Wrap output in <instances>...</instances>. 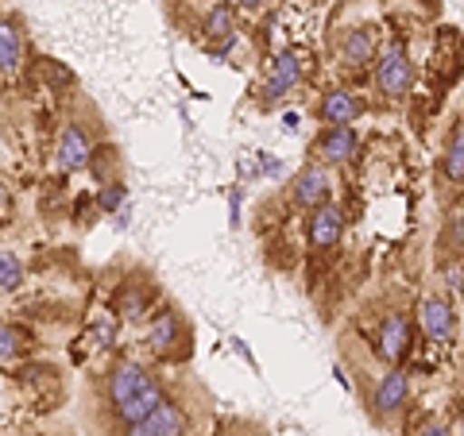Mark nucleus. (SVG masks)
I'll return each instance as SVG.
<instances>
[{"label":"nucleus","mask_w":464,"mask_h":436,"mask_svg":"<svg viewBox=\"0 0 464 436\" xmlns=\"http://www.w3.org/2000/svg\"><path fill=\"white\" fill-rule=\"evenodd\" d=\"M460 259H464V213L449 216L441 236H438V263L441 267H457Z\"/></svg>","instance_id":"nucleus-17"},{"label":"nucleus","mask_w":464,"mask_h":436,"mask_svg":"<svg viewBox=\"0 0 464 436\" xmlns=\"http://www.w3.org/2000/svg\"><path fill=\"white\" fill-rule=\"evenodd\" d=\"M317 116H322V124H329V128H348L364 116V100L353 90H329L322 97V105H317Z\"/></svg>","instance_id":"nucleus-12"},{"label":"nucleus","mask_w":464,"mask_h":436,"mask_svg":"<svg viewBox=\"0 0 464 436\" xmlns=\"http://www.w3.org/2000/svg\"><path fill=\"white\" fill-rule=\"evenodd\" d=\"M283 128H286V132H295V128H298V112H286L283 116Z\"/></svg>","instance_id":"nucleus-29"},{"label":"nucleus","mask_w":464,"mask_h":436,"mask_svg":"<svg viewBox=\"0 0 464 436\" xmlns=\"http://www.w3.org/2000/svg\"><path fill=\"white\" fill-rule=\"evenodd\" d=\"M151 309V289L140 286V282H128L121 286V294H116V313L124 317V321H143Z\"/></svg>","instance_id":"nucleus-18"},{"label":"nucleus","mask_w":464,"mask_h":436,"mask_svg":"<svg viewBox=\"0 0 464 436\" xmlns=\"http://www.w3.org/2000/svg\"><path fill=\"white\" fill-rule=\"evenodd\" d=\"M341 236H344V213L333 205V201L310 213V221H306V243H310L314 255L333 251V247L341 243Z\"/></svg>","instance_id":"nucleus-7"},{"label":"nucleus","mask_w":464,"mask_h":436,"mask_svg":"<svg viewBox=\"0 0 464 436\" xmlns=\"http://www.w3.org/2000/svg\"><path fill=\"white\" fill-rule=\"evenodd\" d=\"M27 332L20 325H12V321H0V363H8V359H20L27 352Z\"/></svg>","instance_id":"nucleus-20"},{"label":"nucleus","mask_w":464,"mask_h":436,"mask_svg":"<svg viewBox=\"0 0 464 436\" xmlns=\"http://www.w3.org/2000/svg\"><path fill=\"white\" fill-rule=\"evenodd\" d=\"M109 402H112L116 421H124V429H128V425H140L148 413H155V405L163 402V386H159V379L148 367H140L132 359H121L109 371Z\"/></svg>","instance_id":"nucleus-1"},{"label":"nucleus","mask_w":464,"mask_h":436,"mask_svg":"<svg viewBox=\"0 0 464 436\" xmlns=\"http://www.w3.org/2000/svg\"><path fill=\"white\" fill-rule=\"evenodd\" d=\"M97 336L105 340V344H112V336H116V325H112V317H109V321H101V325H97Z\"/></svg>","instance_id":"nucleus-27"},{"label":"nucleus","mask_w":464,"mask_h":436,"mask_svg":"<svg viewBox=\"0 0 464 436\" xmlns=\"http://www.w3.org/2000/svg\"><path fill=\"white\" fill-rule=\"evenodd\" d=\"M356 151H360V136L353 128H329L314 143V158L322 166H344L348 158H356Z\"/></svg>","instance_id":"nucleus-11"},{"label":"nucleus","mask_w":464,"mask_h":436,"mask_svg":"<svg viewBox=\"0 0 464 436\" xmlns=\"http://www.w3.org/2000/svg\"><path fill=\"white\" fill-rule=\"evenodd\" d=\"M441 174L449 182H464V120L453 128V136H449V143H445Z\"/></svg>","instance_id":"nucleus-19"},{"label":"nucleus","mask_w":464,"mask_h":436,"mask_svg":"<svg viewBox=\"0 0 464 436\" xmlns=\"http://www.w3.org/2000/svg\"><path fill=\"white\" fill-rule=\"evenodd\" d=\"M20 70H24V32L20 24L0 20V74L20 78Z\"/></svg>","instance_id":"nucleus-15"},{"label":"nucleus","mask_w":464,"mask_h":436,"mask_svg":"<svg viewBox=\"0 0 464 436\" xmlns=\"http://www.w3.org/2000/svg\"><path fill=\"white\" fill-rule=\"evenodd\" d=\"M90 158H93V143H90V132L78 124V120H70L63 128V136H58V147H54V166L63 170V174H74V170H85L90 166Z\"/></svg>","instance_id":"nucleus-8"},{"label":"nucleus","mask_w":464,"mask_h":436,"mask_svg":"<svg viewBox=\"0 0 464 436\" xmlns=\"http://www.w3.org/2000/svg\"><path fill=\"white\" fill-rule=\"evenodd\" d=\"M232 347H237V352H240L244 359H248V363H256V359H252V352H248V344H244V340H237V336H232Z\"/></svg>","instance_id":"nucleus-28"},{"label":"nucleus","mask_w":464,"mask_h":436,"mask_svg":"<svg viewBox=\"0 0 464 436\" xmlns=\"http://www.w3.org/2000/svg\"><path fill=\"white\" fill-rule=\"evenodd\" d=\"M240 5H244V8H252V12H256V8H264V5H267V0H240Z\"/></svg>","instance_id":"nucleus-31"},{"label":"nucleus","mask_w":464,"mask_h":436,"mask_svg":"<svg viewBox=\"0 0 464 436\" xmlns=\"http://www.w3.org/2000/svg\"><path fill=\"white\" fill-rule=\"evenodd\" d=\"M8 205H12V194H8V185L0 182V224L8 221Z\"/></svg>","instance_id":"nucleus-26"},{"label":"nucleus","mask_w":464,"mask_h":436,"mask_svg":"<svg viewBox=\"0 0 464 436\" xmlns=\"http://www.w3.org/2000/svg\"><path fill=\"white\" fill-rule=\"evenodd\" d=\"M411 344H414L411 317L406 313H387L383 325H380V355L387 363H399V359H406V352H411Z\"/></svg>","instance_id":"nucleus-13"},{"label":"nucleus","mask_w":464,"mask_h":436,"mask_svg":"<svg viewBox=\"0 0 464 436\" xmlns=\"http://www.w3.org/2000/svg\"><path fill=\"white\" fill-rule=\"evenodd\" d=\"M298 85H302V58L295 51H283L279 58H275V66H271V74L264 81V90H259V105L275 109L286 93H295Z\"/></svg>","instance_id":"nucleus-4"},{"label":"nucleus","mask_w":464,"mask_h":436,"mask_svg":"<svg viewBox=\"0 0 464 436\" xmlns=\"http://www.w3.org/2000/svg\"><path fill=\"white\" fill-rule=\"evenodd\" d=\"M24 282V263L16 255L0 251V294H12V289H20Z\"/></svg>","instance_id":"nucleus-21"},{"label":"nucleus","mask_w":464,"mask_h":436,"mask_svg":"<svg viewBox=\"0 0 464 436\" xmlns=\"http://www.w3.org/2000/svg\"><path fill=\"white\" fill-rule=\"evenodd\" d=\"M411 85H414L411 54H406L402 43H387V47L375 54V90L391 100H399V97L411 93Z\"/></svg>","instance_id":"nucleus-2"},{"label":"nucleus","mask_w":464,"mask_h":436,"mask_svg":"<svg viewBox=\"0 0 464 436\" xmlns=\"http://www.w3.org/2000/svg\"><path fill=\"white\" fill-rule=\"evenodd\" d=\"M201 43L213 47V58H225L237 47V27H232V12L225 5H217L206 16V24H201Z\"/></svg>","instance_id":"nucleus-14"},{"label":"nucleus","mask_w":464,"mask_h":436,"mask_svg":"<svg viewBox=\"0 0 464 436\" xmlns=\"http://www.w3.org/2000/svg\"><path fill=\"white\" fill-rule=\"evenodd\" d=\"M124 201H128V190L121 182H112V185H101V194H97V209L101 213H121L124 209Z\"/></svg>","instance_id":"nucleus-22"},{"label":"nucleus","mask_w":464,"mask_h":436,"mask_svg":"<svg viewBox=\"0 0 464 436\" xmlns=\"http://www.w3.org/2000/svg\"><path fill=\"white\" fill-rule=\"evenodd\" d=\"M422 332L438 344V347H449L457 336V313H453V301L449 298H426L422 301Z\"/></svg>","instance_id":"nucleus-10"},{"label":"nucleus","mask_w":464,"mask_h":436,"mask_svg":"<svg viewBox=\"0 0 464 436\" xmlns=\"http://www.w3.org/2000/svg\"><path fill=\"white\" fill-rule=\"evenodd\" d=\"M43 78H51L54 85H70V81H74V74L63 70V62H43Z\"/></svg>","instance_id":"nucleus-24"},{"label":"nucleus","mask_w":464,"mask_h":436,"mask_svg":"<svg viewBox=\"0 0 464 436\" xmlns=\"http://www.w3.org/2000/svg\"><path fill=\"white\" fill-rule=\"evenodd\" d=\"M329 201H333V174L322 163H310L295 178V185H290V205L314 213V209L329 205Z\"/></svg>","instance_id":"nucleus-3"},{"label":"nucleus","mask_w":464,"mask_h":436,"mask_svg":"<svg viewBox=\"0 0 464 436\" xmlns=\"http://www.w3.org/2000/svg\"><path fill=\"white\" fill-rule=\"evenodd\" d=\"M406 402H411V379L402 371H387L372 390V417L375 421L399 417L406 410Z\"/></svg>","instance_id":"nucleus-5"},{"label":"nucleus","mask_w":464,"mask_h":436,"mask_svg":"<svg viewBox=\"0 0 464 436\" xmlns=\"http://www.w3.org/2000/svg\"><path fill=\"white\" fill-rule=\"evenodd\" d=\"M186 347V325H182V317L174 313V309H163L151 321L148 328V352L159 355V359H170V355H179Z\"/></svg>","instance_id":"nucleus-9"},{"label":"nucleus","mask_w":464,"mask_h":436,"mask_svg":"<svg viewBox=\"0 0 464 436\" xmlns=\"http://www.w3.org/2000/svg\"><path fill=\"white\" fill-rule=\"evenodd\" d=\"M190 432V421H186L182 405L163 398L155 405V413H148L140 421V425H128L124 436H186Z\"/></svg>","instance_id":"nucleus-6"},{"label":"nucleus","mask_w":464,"mask_h":436,"mask_svg":"<svg viewBox=\"0 0 464 436\" xmlns=\"http://www.w3.org/2000/svg\"><path fill=\"white\" fill-rule=\"evenodd\" d=\"M453 432H457V436H464V410L457 413V429H453Z\"/></svg>","instance_id":"nucleus-32"},{"label":"nucleus","mask_w":464,"mask_h":436,"mask_svg":"<svg viewBox=\"0 0 464 436\" xmlns=\"http://www.w3.org/2000/svg\"><path fill=\"white\" fill-rule=\"evenodd\" d=\"M259 174H267V178H279L283 174V163L275 155H259Z\"/></svg>","instance_id":"nucleus-25"},{"label":"nucleus","mask_w":464,"mask_h":436,"mask_svg":"<svg viewBox=\"0 0 464 436\" xmlns=\"http://www.w3.org/2000/svg\"><path fill=\"white\" fill-rule=\"evenodd\" d=\"M128 221H132V213L121 209V213H116V221H112V224H116V228H128Z\"/></svg>","instance_id":"nucleus-30"},{"label":"nucleus","mask_w":464,"mask_h":436,"mask_svg":"<svg viewBox=\"0 0 464 436\" xmlns=\"http://www.w3.org/2000/svg\"><path fill=\"white\" fill-rule=\"evenodd\" d=\"M375 54H380V47H375V35L368 32V27H360V32H348L344 43H341V62H344L348 70L372 66Z\"/></svg>","instance_id":"nucleus-16"},{"label":"nucleus","mask_w":464,"mask_h":436,"mask_svg":"<svg viewBox=\"0 0 464 436\" xmlns=\"http://www.w3.org/2000/svg\"><path fill=\"white\" fill-rule=\"evenodd\" d=\"M414 436H457L453 432V425H449V421H438V417H426L422 425L414 429Z\"/></svg>","instance_id":"nucleus-23"}]
</instances>
